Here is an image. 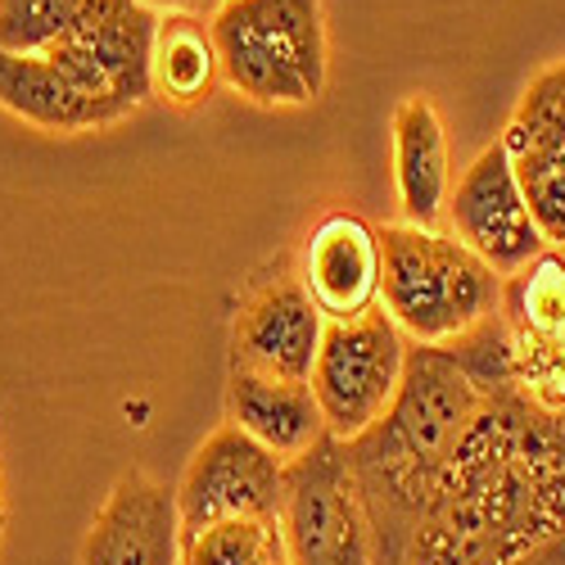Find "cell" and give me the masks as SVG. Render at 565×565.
Returning a JSON list of instances; mask_svg holds the SVG:
<instances>
[{
  "mask_svg": "<svg viewBox=\"0 0 565 565\" xmlns=\"http://www.w3.org/2000/svg\"><path fill=\"white\" fill-rule=\"evenodd\" d=\"M565 534V407L480 398L403 565H511Z\"/></svg>",
  "mask_w": 565,
  "mask_h": 565,
  "instance_id": "1",
  "label": "cell"
},
{
  "mask_svg": "<svg viewBox=\"0 0 565 565\" xmlns=\"http://www.w3.org/2000/svg\"><path fill=\"white\" fill-rule=\"evenodd\" d=\"M476 407L480 390L444 349L412 344L390 412L362 439L344 444L371 521L375 565H403Z\"/></svg>",
  "mask_w": 565,
  "mask_h": 565,
  "instance_id": "2",
  "label": "cell"
},
{
  "mask_svg": "<svg viewBox=\"0 0 565 565\" xmlns=\"http://www.w3.org/2000/svg\"><path fill=\"white\" fill-rule=\"evenodd\" d=\"M381 308L420 349H444L502 308V276L448 226H381Z\"/></svg>",
  "mask_w": 565,
  "mask_h": 565,
  "instance_id": "3",
  "label": "cell"
},
{
  "mask_svg": "<svg viewBox=\"0 0 565 565\" xmlns=\"http://www.w3.org/2000/svg\"><path fill=\"white\" fill-rule=\"evenodd\" d=\"M222 82L263 109H303L326 90L321 0H222L209 14Z\"/></svg>",
  "mask_w": 565,
  "mask_h": 565,
  "instance_id": "4",
  "label": "cell"
},
{
  "mask_svg": "<svg viewBox=\"0 0 565 565\" xmlns=\"http://www.w3.org/2000/svg\"><path fill=\"white\" fill-rule=\"evenodd\" d=\"M154 32L159 10L146 0H82L73 28L45 55L114 127L154 96Z\"/></svg>",
  "mask_w": 565,
  "mask_h": 565,
  "instance_id": "5",
  "label": "cell"
},
{
  "mask_svg": "<svg viewBox=\"0 0 565 565\" xmlns=\"http://www.w3.org/2000/svg\"><path fill=\"white\" fill-rule=\"evenodd\" d=\"M412 340L394 326L385 308H375L358 321H326V335L312 366V398L321 407L326 435L353 444L398 398L407 371Z\"/></svg>",
  "mask_w": 565,
  "mask_h": 565,
  "instance_id": "6",
  "label": "cell"
},
{
  "mask_svg": "<svg viewBox=\"0 0 565 565\" xmlns=\"http://www.w3.org/2000/svg\"><path fill=\"white\" fill-rule=\"evenodd\" d=\"M276 525L290 565H375L371 521L340 439L326 435L312 452L286 461Z\"/></svg>",
  "mask_w": 565,
  "mask_h": 565,
  "instance_id": "7",
  "label": "cell"
},
{
  "mask_svg": "<svg viewBox=\"0 0 565 565\" xmlns=\"http://www.w3.org/2000/svg\"><path fill=\"white\" fill-rule=\"evenodd\" d=\"M280 489H286V461L267 452L258 439H249L245 430L222 426L195 448V457L181 470L177 484L181 534L195 539L226 521L276 515Z\"/></svg>",
  "mask_w": 565,
  "mask_h": 565,
  "instance_id": "8",
  "label": "cell"
},
{
  "mask_svg": "<svg viewBox=\"0 0 565 565\" xmlns=\"http://www.w3.org/2000/svg\"><path fill=\"white\" fill-rule=\"evenodd\" d=\"M444 226L457 235L466 249H476L502 280L534 263L547 245L539 217L530 213V200L515 181V168L502 150V140L484 146L470 168L452 181Z\"/></svg>",
  "mask_w": 565,
  "mask_h": 565,
  "instance_id": "9",
  "label": "cell"
},
{
  "mask_svg": "<svg viewBox=\"0 0 565 565\" xmlns=\"http://www.w3.org/2000/svg\"><path fill=\"white\" fill-rule=\"evenodd\" d=\"M502 326L511 335L515 390L530 403L565 407V254L543 249L502 280Z\"/></svg>",
  "mask_w": 565,
  "mask_h": 565,
  "instance_id": "10",
  "label": "cell"
},
{
  "mask_svg": "<svg viewBox=\"0 0 565 565\" xmlns=\"http://www.w3.org/2000/svg\"><path fill=\"white\" fill-rule=\"evenodd\" d=\"M321 335L326 317L303 290L299 271L280 263L241 299V312L231 321V366L276 375V381H312Z\"/></svg>",
  "mask_w": 565,
  "mask_h": 565,
  "instance_id": "11",
  "label": "cell"
},
{
  "mask_svg": "<svg viewBox=\"0 0 565 565\" xmlns=\"http://www.w3.org/2000/svg\"><path fill=\"white\" fill-rule=\"evenodd\" d=\"M498 140L547 245L565 254V60L525 82Z\"/></svg>",
  "mask_w": 565,
  "mask_h": 565,
  "instance_id": "12",
  "label": "cell"
},
{
  "mask_svg": "<svg viewBox=\"0 0 565 565\" xmlns=\"http://www.w3.org/2000/svg\"><path fill=\"white\" fill-rule=\"evenodd\" d=\"M303 290L312 295L326 321H358L381 308V226L358 213H326L308 226L303 249L295 263Z\"/></svg>",
  "mask_w": 565,
  "mask_h": 565,
  "instance_id": "13",
  "label": "cell"
},
{
  "mask_svg": "<svg viewBox=\"0 0 565 565\" xmlns=\"http://www.w3.org/2000/svg\"><path fill=\"white\" fill-rule=\"evenodd\" d=\"M77 565H185L177 489L146 470H127L96 511Z\"/></svg>",
  "mask_w": 565,
  "mask_h": 565,
  "instance_id": "14",
  "label": "cell"
},
{
  "mask_svg": "<svg viewBox=\"0 0 565 565\" xmlns=\"http://www.w3.org/2000/svg\"><path fill=\"white\" fill-rule=\"evenodd\" d=\"M226 426L245 430L280 461H295L326 439V420L308 381H276L235 366L226 375Z\"/></svg>",
  "mask_w": 565,
  "mask_h": 565,
  "instance_id": "15",
  "label": "cell"
},
{
  "mask_svg": "<svg viewBox=\"0 0 565 565\" xmlns=\"http://www.w3.org/2000/svg\"><path fill=\"white\" fill-rule=\"evenodd\" d=\"M394 185L398 209L412 226H444L452 195L448 131L430 96H403L394 109Z\"/></svg>",
  "mask_w": 565,
  "mask_h": 565,
  "instance_id": "16",
  "label": "cell"
},
{
  "mask_svg": "<svg viewBox=\"0 0 565 565\" xmlns=\"http://www.w3.org/2000/svg\"><path fill=\"white\" fill-rule=\"evenodd\" d=\"M0 109L41 131H100L109 118L51 64V55L0 51Z\"/></svg>",
  "mask_w": 565,
  "mask_h": 565,
  "instance_id": "17",
  "label": "cell"
},
{
  "mask_svg": "<svg viewBox=\"0 0 565 565\" xmlns=\"http://www.w3.org/2000/svg\"><path fill=\"white\" fill-rule=\"evenodd\" d=\"M217 82H222V60H217L209 14H191V10L159 14L154 55H150L154 96L172 109H195V105H209Z\"/></svg>",
  "mask_w": 565,
  "mask_h": 565,
  "instance_id": "18",
  "label": "cell"
},
{
  "mask_svg": "<svg viewBox=\"0 0 565 565\" xmlns=\"http://www.w3.org/2000/svg\"><path fill=\"white\" fill-rule=\"evenodd\" d=\"M185 565H290L276 515L226 521L185 539Z\"/></svg>",
  "mask_w": 565,
  "mask_h": 565,
  "instance_id": "19",
  "label": "cell"
},
{
  "mask_svg": "<svg viewBox=\"0 0 565 565\" xmlns=\"http://www.w3.org/2000/svg\"><path fill=\"white\" fill-rule=\"evenodd\" d=\"M444 353L461 366L466 381L480 390V398L515 390V358H511V335H507V326H502V312H493L489 321H480L476 331H466L461 340L444 344Z\"/></svg>",
  "mask_w": 565,
  "mask_h": 565,
  "instance_id": "20",
  "label": "cell"
},
{
  "mask_svg": "<svg viewBox=\"0 0 565 565\" xmlns=\"http://www.w3.org/2000/svg\"><path fill=\"white\" fill-rule=\"evenodd\" d=\"M82 0H0V51L45 55L73 28Z\"/></svg>",
  "mask_w": 565,
  "mask_h": 565,
  "instance_id": "21",
  "label": "cell"
},
{
  "mask_svg": "<svg viewBox=\"0 0 565 565\" xmlns=\"http://www.w3.org/2000/svg\"><path fill=\"white\" fill-rule=\"evenodd\" d=\"M511 565H565V534H556V539L530 547L525 556H515Z\"/></svg>",
  "mask_w": 565,
  "mask_h": 565,
  "instance_id": "22",
  "label": "cell"
},
{
  "mask_svg": "<svg viewBox=\"0 0 565 565\" xmlns=\"http://www.w3.org/2000/svg\"><path fill=\"white\" fill-rule=\"evenodd\" d=\"M146 6H154L159 14H172V10H191V14H213L217 0H146Z\"/></svg>",
  "mask_w": 565,
  "mask_h": 565,
  "instance_id": "23",
  "label": "cell"
},
{
  "mask_svg": "<svg viewBox=\"0 0 565 565\" xmlns=\"http://www.w3.org/2000/svg\"><path fill=\"white\" fill-rule=\"evenodd\" d=\"M0 539H6V484H0Z\"/></svg>",
  "mask_w": 565,
  "mask_h": 565,
  "instance_id": "24",
  "label": "cell"
},
{
  "mask_svg": "<svg viewBox=\"0 0 565 565\" xmlns=\"http://www.w3.org/2000/svg\"><path fill=\"white\" fill-rule=\"evenodd\" d=\"M217 6H222V0H217Z\"/></svg>",
  "mask_w": 565,
  "mask_h": 565,
  "instance_id": "25",
  "label": "cell"
}]
</instances>
